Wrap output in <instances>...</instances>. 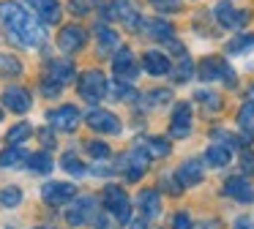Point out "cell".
<instances>
[{
    "label": "cell",
    "instance_id": "44dd1931",
    "mask_svg": "<svg viewBox=\"0 0 254 229\" xmlns=\"http://www.w3.org/2000/svg\"><path fill=\"white\" fill-rule=\"evenodd\" d=\"M142 30L148 33L150 38H156V41H172V36H175V27L167 19H159V16H156V19H145Z\"/></svg>",
    "mask_w": 254,
    "mask_h": 229
},
{
    "label": "cell",
    "instance_id": "b9f144b4",
    "mask_svg": "<svg viewBox=\"0 0 254 229\" xmlns=\"http://www.w3.org/2000/svg\"><path fill=\"white\" fill-rule=\"evenodd\" d=\"M159 11H178L181 8V0H150Z\"/></svg>",
    "mask_w": 254,
    "mask_h": 229
},
{
    "label": "cell",
    "instance_id": "4dcf8cb0",
    "mask_svg": "<svg viewBox=\"0 0 254 229\" xmlns=\"http://www.w3.org/2000/svg\"><path fill=\"white\" fill-rule=\"evenodd\" d=\"M238 125H241L246 134H254V101L243 104V109L238 112Z\"/></svg>",
    "mask_w": 254,
    "mask_h": 229
},
{
    "label": "cell",
    "instance_id": "1f68e13d",
    "mask_svg": "<svg viewBox=\"0 0 254 229\" xmlns=\"http://www.w3.org/2000/svg\"><path fill=\"white\" fill-rule=\"evenodd\" d=\"M112 96H115L118 101H134V98H137V90H134L128 82L115 79V82H112Z\"/></svg>",
    "mask_w": 254,
    "mask_h": 229
},
{
    "label": "cell",
    "instance_id": "3957f363",
    "mask_svg": "<svg viewBox=\"0 0 254 229\" xmlns=\"http://www.w3.org/2000/svg\"><path fill=\"white\" fill-rule=\"evenodd\" d=\"M197 74H199V79H205V82L221 79L224 85L235 87V71L230 68V63H227L224 57H216V55H213V57H205L202 63H199Z\"/></svg>",
    "mask_w": 254,
    "mask_h": 229
},
{
    "label": "cell",
    "instance_id": "c3c4849f",
    "mask_svg": "<svg viewBox=\"0 0 254 229\" xmlns=\"http://www.w3.org/2000/svg\"><path fill=\"white\" fill-rule=\"evenodd\" d=\"M249 96H252V101H254V87H252V93H249Z\"/></svg>",
    "mask_w": 254,
    "mask_h": 229
},
{
    "label": "cell",
    "instance_id": "681fc988",
    "mask_svg": "<svg viewBox=\"0 0 254 229\" xmlns=\"http://www.w3.org/2000/svg\"><path fill=\"white\" fill-rule=\"evenodd\" d=\"M0 120H3V109H0Z\"/></svg>",
    "mask_w": 254,
    "mask_h": 229
},
{
    "label": "cell",
    "instance_id": "52a82bcc",
    "mask_svg": "<svg viewBox=\"0 0 254 229\" xmlns=\"http://www.w3.org/2000/svg\"><path fill=\"white\" fill-rule=\"evenodd\" d=\"M93 216H96V199L93 196H79V199H74V205L66 210L68 227H82V224H88Z\"/></svg>",
    "mask_w": 254,
    "mask_h": 229
},
{
    "label": "cell",
    "instance_id": "603a6c76",
    "mask_svg": "<svg viewBox=\"0 0 254 229\" xmlns=\"http://www.w3.org/2000/svg\"><path fill=\"white\" fill-rule=\"evenodd\" d=\"M28 158L30 156L19 145H8L6 150L0 153V167H3V169H19V167L28 164Z\"/></svg>",
    "mask_w": 254,
    "mask_h": 229
},
{
    "label": "cell",
    "instance_id": "74e56055",
    "mask_svg": "<svg viewBox=\"0 0 254 229\" xmlns=\"http://www.w3.org/2000/svg\"><path fill=\"white\" fill-rule=\"evenodd\" d=\"M145 98H148L150 104H156V107H159V104H167L172 98V93L170 90H150V93H145Z\"/></svg>",
    "mask_w": 254,
    "mask_h": 229
},
{
    "label": "cell",
    "instance_id": "9a60e30c",
    "mask_svg": "<svg viewBox=\"0 0 254 229\" xmlns=\"http://www.w3.org/2000/svg\"><path fill=\"white\" fill-rule=\"evenodd\" d=\"M3 104H6V109H11V112H17V114H25L30 107H33L30 93L25 90V87H17V85H11V87L3 90Z\"/></svg>",
    "mask_w": 254,
    "mask_h": 229
},
{
    "label": "cell",
    "instance_id": "7dc6e473",
    "mask_svg": "<svg viewBox=\"0 0 254 229\" xmlns=\"http://www.w3.org/2000/svg\"><path fill=\"white\" fill-rule=\"evenodd\" d=\"M199 229H219V221H205Z\"/></svg>",
    "mask_w": 254,
    "mask_h": 229
},
{
    "label": "cell",
    "instance_id": "f907efd6",
    "mask_svg": "<svg viewBox=\"0 0 254 229\" xmlns=\"http://www.w3.org/2000/svg\"><path fill=\"white\" fill-rule=\"evenodd\" d=\"M39 229H47V227H39Z\"/></svg>",
    "mask_w": 254,
    "mask_h": 229
},
{
    "label": "cell",
    "instance_id": "bcb514c9",
    "mask_svg": "<svg viewBox=\"0 0 254 229\" xmlns=\"http://www.w3.org/2000/svg\"><path fill=\"white\" fill-rule=\"evenodd\" d=\"M131 229H148V218H137V221H131Z\"/></svg>",
    "mask_w": 254,
    "mask_h": 229
},
{
    "label": "cell",
    "instance_id": "f35d334b",
    "mask_svg": "<svg viewBox=\"0 0 254 229\" xmlns=\"http://www.w3.org/2000/svg\"><path fill=\"white\" fill-rule=\"evenodd\" d=\"M241 169L246 174H254V153L252 150H241Z\"/></svg>",
    "mask_w": 254,
    "mask_h": 229
},
{
    "label": "cell",
    "instance_id": "484cf974",
    "mask_svg": "<svg viewBox=\"0 0 254 229\" xmlns=\"http://www.w3.org/2000/svg\"><path fill=\"white\" fill-rule=\"evenodd\" d=\"M230 147H224V145H210L208 150H205V161H208V167H213V169H221V167H227L230 164Z\"/></svg>",
    "mask_w": 254,
    "mask_h": 229
},
{
    "label": "cell",
    "instance_id": "8d00e7d4",
    "mask_svg": "<svg viewBox=\"0 0 254 229\" xmlns=\"http://www.w3.org/2000/svg\"><path fill=\"white\" fill-rule=\"evenodd\" d=\"M88 153L93 158H110V145H104V142H88Z\"/></svg>",
    "mask_w": 254,
    "mask_h": 229
},
{
    "label": "cell",
    "instance_id": "4fadbf2b",
    "mask_svg": "<svg viewBox=\"0 0 254 229\" xmlns=\"http://www.w3.org/2000/svg\"><path fill=\"white\" fill-rule=\"evenodd\" d=\"M191 131V104L189 101H181L175 109H172V120H170V134L172 136H189Z\"/></svg>",
    "mask_w": 254,
    "mask_h": 229
},
{
    "label": "cell",
    "instance_id": "d590c367",
    "mask_svg": "<svg viewBox=\"0 0 254 229\" xmlns=\"http://www.w3.org/2000/svg\"><path fill=\"white\" fill-rule=\"evenodd\" d=\"M0 71H3V74H19V71H22V65H19V60H14L11 55H0Z\"/></svg>",
    "mask_w": 254,
    "mask_h": 229
},
{
    "label": "cell",
    "instance_id": "cb8c5ba5",
    "mask_svg": "<svg viewBox=\"0 0 254 229\" xmlns=\"http://www.w3.org/2000/svg\"><path fill=\"white\" fill-rule=\"evenodd\" d=\"M137 147H142V150L148 153L150 158H164V156H170V145H167V139H161V136H145V139L137 142Z\"/></svg>",
    "mask_w": 254,
    "mask_h": 229
},
{
    "label": "cell",
    "instance_id": "f1b7e54d",
    "mask_svg": "<svg viewBox=\"0 0 254 229\" xmlns=\"http://www.w3.org/2000/svg\"><path fill=\"white\" fill-rule=\"evenodd\" d=\"M61 167L66 169L68 174H74V177H82V174H88V169H85V164L79 161L74 153H63V158H61Z\"/></svg>",
    "mask_w": 254,
    "mask_h": 229
},
{
    "label": "cell",
    "instance_id": "f546056e",
    "mask_svg": "<svg viewBox=\"0 0 254 229\" xmlns=\"http://www.w3.org/2000/svg\"><path fill=\"white\" fill-rule=\"evenodd\" d=\"M30 134H33L30 123H17V125H11V128H8L6 139H8V145H19V142H25Z\"/></svg>",
    "mask_w": 254,
    "mask_h": 229
},
{
    "label": "cell",
    "instance_id": "7bdbcfd3",
    "mask_svg": "<svg viewBox=\"0 0 254 229\" xmlns=\"http://www.w3.org/2000/svg\"><path fill=\"white\" fill-rule=\"evenodd\" d=\"M172 229H191V218H189L186 213H178V216L172 218Z\"/></svg>",
    "mask_w": 254,
    "mask_h": 229
},
{
    "label": "cell",
    "instance_id": "ba28073f",
    "mask_svg": "<svg viewBox=\"0 0 254 229\" xmlns=\"http://www.w3.org/2000/svg\"><path fill=\"white\" fill-rule=\"evenodd\" d=\"M112 71H115V76H118V79H123V82H134V79H137L139 68H137V63H134V55H131V49H128V47H121L115 52V57H112Z\"/></svg>",
    "mask_w": 254,
    "mask_h": 229
},
{
    "label": "cell",
    "instance_id": "5bb4252c",
    "mask_svg": "<svg viewBox=\"0 0 254 229\" xmlns=\"http://www.w3.org/2000/svg\"><path fill=\"white\" fill-rule=\"evenodd\" d=\"M107 16H112V19H121L126 27H142V19H139L137 8H134L128 0H112L110 8H107Z\"/></svg>",
    "mask_w": 254,
    "mask_h": 229
},
{
    "label": "cell",
    "instance_id": "4316f807",
    "mask_svg": "<svg viewBox=\"0 0 254 229\" xmlns=\"http://www.w3.org/2000/svg\"><path fill=\"white\" fill-rule=\"evenodd\" d=\"M28 169L33 174H50L52 172V156L50 153H33L28 158Z\"/></svg>",
    "mask_w": 254,
    "mask_h": 229
},
{
    "label": "cell",
    "instance_id": "83f0119b",
    "mask_svg": "<svg viewBox=\"0 0 254 229\" xmlns=\"http://www.w3.org/2000/svg\"><path fill=\"white\" fill-rule=\"evenodd\" d=\"M254 47V36L252 33H241V36H232V41H227V52L230 55H241L246 49Z\"/></svg>",
    "mask_w": 254,
    "mask_h": 229
},
{
    "label": "cell",
    "instance_id": "ffe728a7",
    "mask_svg": "<svg viewBox=\"0 0 254 229\" xmlns=\"http://www.w3.org/2000/svg\"><path fill=\"white\" fill-rule=\"evenodd\" d=\"M142 68L148 71L150 76H164L167 71L172 68L170 57H167L164 52H156V49H150V52L142 55Z\"/></svg>",
    "mask_w": 254,
    "mask_h": 229
},
{
    "label": "cell",
    "instance_id": "d4e9b609",
    "mask_svg": "<svg viewBox=\"0 0 254 229\" xmlns=\"http://www.w3.org/2000/svg\"><path fill=\"white\" fill-rule=\"evenodd\" d=\"M96 41H99V55H110L112 49H118V33L107 25H96Z\"/></svg>",
    "mask_w": 254,
    "mask_h": 229
},
{
    "label": "cell",
    "instance_id": "7a4b0ae2",
    "mask_svg": "<svg viewBox=\"0 0 254 229\" xmlns=\"http://www.w3.org/2000/svg\"><path fill=\"white\" fill-rule=\"evenodd\" d=\"M101 205H104L107 213H112V218L121 224L131 221V202H128L126 191L121 185H107L104 194H101Z\"/></svg>",
    "mask_w": 254,
    "mask_h": 229
},
{
    "label": "cell",
    "instance_id": "ee69618b",
    "mask_svg": "<svg viewBox=\"0 0 254 229\" xmlns=\"http://www.w3.org/2000/svg\"><path fill=\"white\" fill-rule=\"evenodd\" d=\"M232 229H254V224H252V218L241 216V218L235 221V227H232Z\"/></svg>",
    "mask_w": 254,
    "mask_h": 229
},
{
    "label": "cell",
    "instance_id": "f6af8a7d",
    "mask_svg": "<svg viewBox=\"0 0 254 229\" xmlns=\"http://www.w3.org/2000/svg\"><path fill=\"white\" fill-rule=\"evenodd\" d=\"M39 136H41V142H44L47 147H55V139H52V136H50V131H41Z\"/></svg>",
    "mask_w": 254,
    "mask_h": 229
},
{
    "label": "cell",
    "instance_id": "9c48e42d",
    "mask_svg": "<svg viewBox=\"0 0 254 229\" xmlns=\"http://www.w3.org/2000/svg\"><path fill=\"white\" fill-rule=\"evenodd\" d=\"M47 120H50L52 128L74 131L79 125V109L71 107V104H63V107H58V109H50V112H47Z\"/></svg>",
    "mask_w": 254,
    "mask_h": 229
},
{
    "label": "cell",
    "instance_id": "836d02e7",
    "mask_svg": "<svg viewBox=\"0 0 254 229\" xmlns=\"http://www.w3.org/2000/svg\"><path fill=\"white\" fill-rule=\"evenodd\" d=\"M191 74H194V63H191V57H181V63H178V68H175V82H186V79H191Z\"/></svg>",
    "mask_w": 254,
    "mask_h": 229
},
{
    "label": "cell",
    "instance_id": "60d3db41",
    "mask_svg": "<svg viewBox=\"0 0 254 229\" xmlns=\"http://www.w3.org/2000/svg\"><path fill=\"white\" fill-rule=\"evenodd\" d=\"M61 82H52V79H44V85H41V93H44V96H61Z\"/></svg>",
    "mask_w": 254,
    "mask_h": 229
},
{
    "label": "cell",
    "instance_id": "ac0fdd59",
    "mask_svg": "<svg viewBox=\"0 0 254 229\" xmlns=\"http://www.w3.org/2000/svg\"><path fill=\"white\" fill-rule=\"evenodd\" d=\"M137 207H139V216L142 218H156L161 213V196H159V191H153V188H142L139 191V196H137Z\"/></svg>",
    "mask_w": 254,
    "mask_h": 229
},
{
    "label": "cell",
    "instance_id": "30bf717a",
    "mask_svg": "<svg viewBox=\"0 0 254 229\" xmlns=\"http://www.w3.org/2000/svg\"><path fill=\"white\" fill-rule=\"evenodd\" d=\"M85 120H88V125L93 131H99V134H121L123 131L121 120H118L112 112H107V109H90Z\"/></svg>",
    "mask_w": 254,
    "mask_h": 229
},
{
    "label": "cell",
    "instance_id": "ab89813d",
    "mask_svg": "<svg viewBox=\"0 0 254 229\" xmlns=\"http://www.w3.org/2000/svg\"><path fill=\"white\" fill-rule=\"evenodd\" d=\"M96 227L99 229H121L115 221H112V213H101V216H96Z\"/></svg>",
    "mask_w": 254,
    "mask_h": 229
},
{
    "label": "cell",
    "instance_id": "2e32d148",
    "mask_svg": "<svg viewBox=\"0 0 254 229\" xmlns=\"http://www.w3.org/2000/svg\"><path fill=\"white\" fill-rule=\"evenodd\" d=\"M85 38H88V33L79 25H66L61 30V36H58V47H61L63 52H77V49L85 47Z\"/></svg>",
    "mask_w": 254,
    "mask_h": 229
},
{
    "label": "cell",
    "instance_id": "5b68a950",
    "mask_svg": "<svg viewBox=\"0 0 254 229\" xmlns=\"http://www.w3.org/2000/svg\"><path fill=\"white\" fill-rule=\"evenodd\" d=\"M213 14H216V22H219L221 27H227V30H238V27H243L249 19H252V16H249V11L232 8L230 0H221V3H216Z\"/></svg>",
    "mask_w": 254,
    "mask_h": 229
},
{
    "label": "cell",
    "instance_id": "d6986e66",
    "mask_svg": "<svg viewBox=\"0 0 254 229\" xmlns=\"http://www.w3.org/2000/svg\"><path fill=\"white\" fill-rule=\"evenodd\" d=\"M47 79L52 82H61V85H66V82L74 79V63L68 57H55L47 63Z\"/></svg>",
    "mask_w": 254,
    "mask_h": 229
},
{
    "label": "cell",
    "instance_id": "8fae6325",
    "mask_svg": "<svg viewBox=\"0 0 254 229\" xmlns=\"http://www.w3.org/2000/svg\"><path fill=\"white\" fill-rule=\"evenodd\" d=\"M74 194H77V188H74L71 183H55V180L41 188V199L50 207H61V205H66V202H71Z\"/></svg>",
    "mask_w": 254,
    "mask_h": 229
},
{
    "label": "cell",
    "instance_id": "d6a6232c",
    "mask_svg": "<svg viewBox=\"0 0 254 229\" xmlns=\"http://www.w3.org/2000/svg\"><path fill=\"white\" fill-rule=\"evenodd\" d=\"M19 202H22V191L17 185H8V188L0 191V205L3 207H17Z\"/></svg>",
    "mask_w": 254,
    "mask_h": 229
},
{
    "label": "cell",
    "instance_id": "8992f818",
    "mask_svg": "<svg viewBox=\"0 0 254 229\" xmlns=\"http://www.w3.org/2000/svg\"><path fill=\"white\" fill-rule=\"evenodd\" d=\"M148 153L142 150V147H131V150L126 153V156L121 158V172L126 174V180H139L145 174V169H148Z\"/></svg>",
    "mask_w": 254,
    "mask_h": 229
},
{
    "label": "cell",
    "instance_id": "277c9868",
    "mask_svg": "<svg viewBox=\"0 0 254 229\" xmlns=\"http://www.w3.org/2000/svg\"><path fill=\"white\" fill-rule=\"evenodd\" d=\"M77 90L88 104H99L107 96V76L101 71H85L77 82Z\"/></svg>",
    "mask_w": 254,
    "mask_h": 229
},
{
    "label": "cell",
    "instance_id": "7c38bea8",
    "mask_svg": "<svg viewBox=\"0 0 254 229\" xmlns=\"http://www.w3.org/2000/svg\"><path fill=\"white\" fill-rule=\"evenodd\" d=\"M22 3L28 5L41 22H47V25H55V22L63 16V8H61L58 0H22Z\"/></svg>",
    "mask_w": 254,
    "mask_h": 229
},
{
    "label": "cell",
    "instance_id": "e0dca14e",
    "mask_svg": "<svg viewBox=\"0 0 254 229\" xmlns=\"http://www.w3.org/2000/svg\"><path fill=\"white\" fill-rule=\"evenodd\" d=\"M224 194L232 196V199L243 202V205H252L254 202V185L249 183L246 177H230L224 183Z\"/></svg>",
    "mask_w": 254,
    "mask_h": 229
},
{
    "label": "cell",
    "instance_id": "6da1fadb",
    "mask_svg": "<svg viewBox=\"0 0 254 229\" xmlns=\"http://www.w3.org/2000/svg\"><path fill=\"white\" fill-rule=\"evenodd\" d=\"M0 22L6 25L8 38L25 49H36L47 41V30L41 19L17 3H0Z\"/></svg>",
    "mask_w": 254,
    "mask_h": 229
},
{
    "label": "cell",
    "instance_id": "7402d4cb",
    "mask_svg": "<svg viewBox=\"0 0 254 229\" xmlns=\"http://www.w3.org/2000/svg\"><path fill=\"white\" fill-rule=\"evenodd\" d=\"M178 180L183 183V188H191V185L202 183V167H199V161H183L178 167Z\"/></svg>",
    "mask_w": 254,
    "mask_h": 229
},
{
    "label": "cell",
    "instance_id": "e575fe53",
    "mask_svg": "<svg viewBox=\"0 0 254 229\" xmlns=\"http://www.w3.org/2000/svg\"><path fill=\"white\" fill-rule=\"evenodd\" d=\"M197 98L205 104V109H210V112H219V109H221V98H219V93L199 90V93H197Z\"/></svg>",
    "mask_w": 254,
    "mask_h": 229
}]
</instances>
